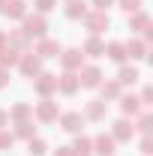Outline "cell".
I'll return each instance as SVG.
<instances>
[{"instance_id": "20", "label": "cell", "mask_w": 153, "mask_h": 156, "mask_svg": "<svg viewBox=\"0 0 153 156\" xmlns=\"http://www.w3.org/2000/svg\"><path fill=\"white\" fill-rule=\"evenodd\" d=\"M123 45H126V57H144L147 54V42H141V39L123 42Z\"/></svg>"}, {"instance_id": "24", "label": "cell", "mask_w": 153, "mask_h": 156, "mask_svg": "<svg viewBox=\"0 0 153 156\" xmlns=\"http://www.w3.org/2000/svg\"><path fill=\"white\" fill-rule=\"evenodd\" d=\"M105 54H108L111 60H117V63H123V60H126V45H123V42H111Z\"/></svg>"}, {"instance_id": "12", "label": "cell", "mask_w": 153, "mask_h": 156, "mask_svg": "<svg viewBox=\"0 0 153 156\" xmlns=\"http://www.w3.org/2000/svg\"><path fill=\"white\" fill-rule=\"evenodd\" d=\"M105 99H93L90 105H87V111H84V120H102L105 117Z\"/></svg>"}, {"instance_id": "14", "label": "cell", "mask_w": 153, "mask_h": 156, "mask_svg": "<svg viewBox=\"0 0 153 156\" xmlns=\"http://www.w3.org/2000/svg\"><path fill=\"white\" fill-rule=\"evenodd\" d=\"M111 138H114V141H129V138H132V123H129V120H117Z\"/></svg>"}, {"instance_id": "9", "label": "cell", "mask_w": 153, "mask_h": 156, "mask_svg": "<svg viewBox=\"0 0 153 156\" xmlns=\"http://www.w3.org/2000/svg\"><path fill=\"white\" fill-rule=\"evenodd\" d=\"M60 126H63L66 132H81V129H84V114H78V111H66V114L60 117Z\"/></svg>"}, {"instance_id": "22", "label": "cell", "mask_w": 153, "mask_h": 156, "mask_svg": "<svg viewBox=\"0 0 153 156\" xmlns=\"http://www.w3.org/2000/svg\"><path fill=\"white\" fill-rule=\"evenodd\" d=\"M120 108H123V114H138L144 105H141V99H135V96H123L120 99Z\"/></svg>"}, {"instance_id": "18", "label": "cell", "mask_w": 153, "mask_h": 156, "mask_svg": "<svg viewBox=\"0 0 153 156\" xmlns=\"http://www.w3.org/2000/svg\"><path fill=\"white\" fill-rule=\"evenodd\" d=\"M15 138H24V141H30V138H36V126H33V120H21L18 126H15Z\"/></svg>"}, {"instance_id": "27", "label": "cell", "mask_w": 153, "mask_h": 156, "mask_svg": "<svg viewBox=\"0 0 153 156\" xmlns=\"http://www.w3.org/2000/svg\"><path fill=\"white\" fill-rule=\"evenodd\" d=\"M12 144H15V135L6 132V129H0V150H9Z\"/></svg>"}, {"instance_id": "3", "label": "cell", "mask_w": 153, "mask_h": 156, "mask_svg": "<svg viewBox=\"0 0 153 156\" xmlns=\"http://www.w3.org/2000/svg\"><path fill=\"white\" fill-rule=\"evenodd\" d=\"M57 57H60V63H63V69H66V72H75V69H81V66H84V54H81L78 48L60 51Z\"/></svg>"}, {"instance_id": "31", "label": "cell", "mask_w": 153, "mask_h": 156, "mask_svg": "<svg viewBox=\"0 0 153 156\" xmlns=\"http://www.w3.org/2000/svg\"><path fill=\"white\" fill-rule=\"evenodd\" d=\"M138 129H141V132H150V114H147V111H144L141 120H138Z\"/></svg>"}, {"instance_id": "1", "label": "cell", "mask_w": 153, "mask_h": 156, "mask_svg": "<svg viewBox=\"0 0 153 156\" xmlns=\"http://www.w3.org/2000/svg\"><path fill=\"white\" fill-rule=\"evenodd\" d=\"M45 30H48V21H45V15H24V36L27 39H42L45 36Z\"/></svg>"}, {"instance_id": "16", "label": "cell", "mask_w": 153, "mask_h": 156, "mask_svg": "<svg viewBox=\"0 0 153 156\" xmlns=\"http://www.w3.org/2000/svg\"><path fill=\"white\" fill-rule=\"evenodd\" d=\"M18 48H12V45H3V48H0V66H3V69H6V66H15V63H18Z\"/></svg>"}, {"instance_id": "7", "label": "cell", "mask_w": 153, "mask_h": 156, "mask_svg": "<svg viewBox=\"0 0 153 156\" xmlns=\"http://www.w3.org/2000/svg\"><path fill=\"white\" fill-rule=\"evenodd\" d=\"M84 24H87V30H90L93 36H99V33L108 27V15H105V12H87V15H84Z\"/></svg>"}, {"instance_id": "21", "label": "cell", "mask_w": 153, "mask_h": 156, "mask_svg": "<svg viewBox=\"0 0 153 156\" xmlns=\"http://www.w3.org/2000/svg\"><path fill=\"white\" fill-rule=\"evenodd\" d=\"M66 15H69V18H84V15H87V3H84V0H69Z\"/></svg>"}, {"instance_id": "37", "label": "cell", "mask_w": 153, "mask_h": 156, "mask_svg": "<svg viewBox=\"0 0 153 156\" xmlns=\"http://www.w3.org/2000/svg\"><path fill=\"white\" fill-rule=\"evenodd\" d=\"M3 3H6V0H0V12H3Z\"/></svg>"}, {"instance_id": "36", "label": "cell", "mask_w": 153, "mask_h": 156, "mask_svg": "<svg viewBox=\"0 0 153 156\" xmlns=\"http://www.w3.org/2000/svg\"><path fill=\"white\" fill-rule=\"evenodd\" d=\"M3 42H6V36H3V33H0V48H3Z\"/></svg>"}, {"instance_id": "26", "label": "cell", "mask_w": 153, "mask_h": 156, "mask_svg": "<svg viewBox=\"0 0 153 156\" xmlns=\"http://www.w3.org/2000/svg\"><path fill=\"white\" fill-rule=\"evenodd\" d=\"M99 90H102V99H120V84H117V81L99 84Z\"/></svg>"}, {"instance_id": "25", "label": "cell", "mask_w": 153, "mask_h": 156, "mask_svg": "<svg viewBox=\"0 0 153 156\" xmlns=\"http://www.w3.org/2000/svg\"><path fill=\"white\" fill-rule=\"evenodd\" d=\"M27 153L30 156H45L48 153V144H45L42 138H30V141H27Z\"/></svg>"}, {"instance_id": "19", "label": "cell", "mask_w": 153, "mask_h": 156, "mask_svg": "<svg viewBox=\"0 0 153 156\" xmlns=\"http://www.w3.org/2000/svg\"><path fill=\"white\" fill-rule=\"evenodd\" d=\"M6 114L12 117V120H15V123H21V120H27V117L33 114V108H30V105H27V102H18V105H12V108H9V111H6Z\"/></svg>"}, {"instance_id": "6", "label": "cell", "mask_w": 153, "mask_h": 156, "mask_svg": "<svg viewBox=\"0 0 153 156\" xmlns=\"http://www.w3.org/2000/svg\"><path fill=\"white\" fill-rule=\"evenodd\" d=\"M57 114H60V108H57V102H51V99H42L36 105V120H42V123L57 120Z\"/></svg>"}, {"instance_id": "30", "label": "cell", "mask_w": 153, "mask_h": 156, "mask_svg": "<svg viewBox=\"0 0 153 156\" xmlns=\"http://www.w3.org/2000/svg\"><path fill=\"white\" fill-rule=\"evenodd\" d=\"M120 6H123L126 12H138V6H141V0H120Z\"/></svg>"}, {"instance_id": "17", "label": "cell", "mask_w": 153, "mask_h": 156, "mask_svg": "<svg viewBox=\"0 0 153 156\" xmlns=\"http://www.w3.org/2000/svg\"><path fill=\"white\" fill-rule=\"evenodd\" d=\"M81 54H90V57H99V54H105V42L99 36H90L87 42H84V51Z\"/></svg>"}, {"instance_id": "4", "label": "cell", "mask_w": 153, "mask_h": 156, "mask_svg": "<svg viewBox=\"0 0 153 156\" xmlns=\"http://www.w3.org/2000/svg\"><path fill=\"white\" fill-rule=\"evenodd\" d=\"M18 66H21V72L27 78H36L39 72H42V57H36V54H21Z\"/></svg>"}, {"instance_id": "32", "label": "cell", "mask_w": 153, "mask_h": 156, "mask_svg": "<svg viewBox=\"0 0 153 156\" xmlns=\"http://www.w3.org/2000/svg\"><path fill=\"white\" fill-rule=\"evenodd\" d=\"M111 3H114V0H93V9H96V12H105Z\"/></svg>"}, {"instance_id": "33", "label": "cell", "mask_w": 153, "mask_h": 156, "mask_svg": "<svg viewBox=\"0 0 153 156\" xmlns=\"http://www.w3.org/2000/svg\"><path fill=\"white\" fill-rule=\"evenodd\" d=\"M6 84H9V72L0 66V87H6Z\"/></svg>"}, {"instance_id": "8", "label": "cell", "mask_w": 153, "mask_h": 156, "mask_svg": "<svg viewBox=\"0 0 153 156\" xmlns=\"http://www.w3.org/2000/svg\"><path fill=\"white\" fill-rule=\"evenodd\" d=\"M78 87H81V81H78L75 72H63V75L57 78V90H60V93H66V96L78 93Z\"/></svg>"}, {"instance_id": "5", "label": "cell", "mask_w": 153, "mask_h": 156, "mask_svg": "<svg viewBox=\"0 0 153 156\" xmlns=\"http://www.w3.org/2000/svg\"><path fill=\"white\" fill-rule=\"evenodd\" d=\"M78 81H81V87H99V84H102L99 66H81V69H78Z\"/></svg>"}, {"instance_id": "29", "label": "cell", "mask_w": 153, "mask_h": 156, "mask_svg": "<svg viewBox=\"0 0 153 156\" xmlns=\"http://www.w3.org/2000/svg\"><path fill=\"white\" fill-rule=\"evenodd\" d=\"M54 3H57V0H36V9H39V15L51 12V9H54Z\"/></svg>"}, {"instance_id": "11", "label": "cell", "mask_w": 153, "mask_h": 156, "mask_svg": "<svg viewBox=\"0 0 153 156\" xmlns=\"http://www.w3.org/2000/svg\"><path fill=\"white\" fill-rule=\"evenodd\" d=\"M93 147L99 156H114V138L111 135H96L93 138Z\"/></svg>"}, {"instance_id": "23", "label": "cell", "mask_w": 153, "mask_h": 156, "mask_svg": "<svg viewBox=\"0 0 153 156\" xmlns=\"http://www.w3.org/2000/svg\"><path fill=\"white\" fill-rule=\"evenodd\" d=\"M135 81H138V69L135 66H123L120 75H117V84L123 87V84H135Z\"/></svg>"}, {"instance_id": "34", "label": "cell", "mask_w": 153, "mask_h": 156, "mask_svg": "<svg viewBox=\"0 0 153 156\" xmlns=\"http://www.w3.org/2000/svg\"><path fill=\"white\" fill-rule=\"evenodd\" d=\"M54 156H75V153H72V147H57V153H54Z\"/></svg>"}, {"instance_id": "13", "label": "cell", "mask_w": 153, "mask_h": 156, "mask_svg": "<svg viewBox=\"0 0 153 156\" xmlns=\"http://www.w3.org/2000/svg\"><path fill=\"white\" fill-rule=\"evenodd\" d=\"M3 12L9 18H24L27 15V6H24V0H6L3 3Z\"/></svg>"}, {"instance_id": "28", "label": "cell", "mask_w": 153, "mask_h": 156, "mask_svg": "<svg viewBox=\"0 0 153 156\" xmlns=\"http://www.w3.org/2000/svg\"><path fill=\"white\" fill-rule=\"evenodd\" d=\"M132 27L135 30H144V27H147V15H144V12H135L132 15Z\"/></svg>"}, {"instance_id": "10", "label": "cell", "mask_w": 153, "mask_h": 156, "mask_svg": "<svg viewBox=\"0 0 153 156\" xmlns=\"http://www.w3.org/2000/svg\"><path fill=\"white\" fill-rule=\"evenodd\" d=\"M60 54V45L54 42V39H39V45H36V57H42V60H48V57H57Z\"/></svg>"}, {"instance_id": "15", "label": "cell", "mask_w": 153, "mask_h": 156, "mask_svg": "<svg viewBox=\"0 0 153 156\" xmlns=\"http://www.w3.org/2000/svg\"><path fill=\"white\" fill-rule=\"evenodd\" d=\"M72 153H75V156H90V153H93V138L78 135L75 144H72Z\"/></svg>"}, {"instance_id": "35", "label": "cell", "mask_w": 153, "mask_h": 156, "mask_svg": "<svg viewBox=\"0 0 153 156\" xmlns=\"http://www.w3.org/2000/svg\"><path fill=\"white\" fill-rule=\"evenodd\" d=\"M6 120H9V114H6V108H0V129L6 126Z\"/></svg>"}, {"instance_id": "2", "label": "cell", "mask_w": 153, "mask_h": 156, "mask_svg": "<svg viewBox=\"0 0 153 156\" xmlns=\"http://www.w3.org/2000/svg\"><path fill=\"white\" fill-rule=\"evenodd\" d=\"M33 87H36V93L42 99H48L51 93H57V75H51V72H39L36 81H33Z\"/></svg>"}]
</instances>
